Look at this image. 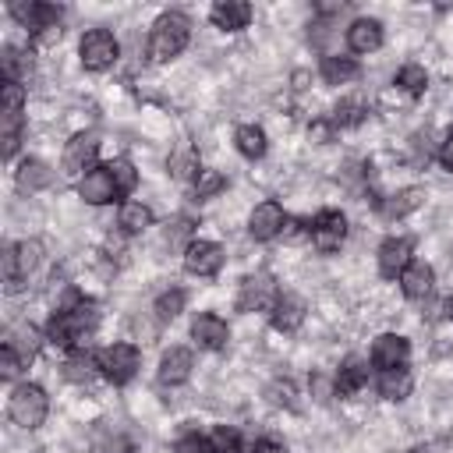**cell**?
Masks as SVG:
<instances>
[{"label":"cell","mask_w":453,"mask_h":453,"mask_svg":"<svg viewBox=\"0 0 453 453\" xmlns=\"http://www.w3.org/2000/svg\"><path fill=\"white\" fill-rule=\"evenodd\" d=\"M96 322H99L96 308L85 304V301H78V304H71V308H60V311L50 319L46 340L57 343V347H81V343L92 336Z\"/></svg>","instance_id":"1"},{"label":"cell","mask_w":453,"mask_h":453,"mask_svg":"<svg viewBox=\"0 0 453 453\" xmlns=\"http://www.w3.org/2000/svg\"><path fill=\"white\" fill-rule=\"evenodd\" d=\"M188 39H191V21L184 14H177V11L159 14V21L152 25V35H149V57L166 64L184 53Z\"/></svg>","instance_id":"2"},{"label":"cell","mask_w":453,"mask_h":453,"mask_svg":"<svg viewBox=\"0 0 453 453\" xmlns=\"http://www.w3.org/2000/svg\"><path fill=\"white\" fill-rule=\"evenodd\" d=\"M46 411H50V400H46L42 386H35V382L14 386V393L7 400V414L18 428H39L46 421Z\"/></svg>","instance_id":"3"},{"label":"cell","mask_w":453,"mask_h":453,"mask_svg":"<svg viewBox=\"0 0 453 453\" xmlns=\"http://www.w3.org/2000/svg\"><path fill=\"white\" fill-rule=\"evenodd\" d=\"M11 18L21 28H28L32 35H39L42 42L60 35V7H53V4H39V0L25 4V0H18V4H11Z\"/></svg>","instance_id":"4"},{"label":"cell","mask_w":453,"mask_h":453,"mask_svg":"<svg viewBox=\"0 0 453 453\" xmlns=\"http://www.w3.org/2000/svg\"><path fill=\"white\" fill-rule=\"evenodd\" d=\"M96 361H99V372H103L113 386H124V382L134 379V372H138V365H142V354H138V347H131V343H110V347H103V350L96 354Z\"/></svg>","instance_id":"5"},{"label":"cell","mask_w":453,"mask_h":453,"mask_svg":"<svg viewBox=\"0 0 453 453\" xmlns=\"http://www.w3.org/2000/svg\"><path fill=\"white\" fill-rule=\"evenodd\" d=\"M78 53H81L85 71H106V67L117 64V57H120V42H117L113 32H106V28H88V32L81 35Z\"/></svg>","instance_id":"6"},{"label":"cell","mask_w":453,"mask_h":453,"mask_svg":"<svg viewBox=\"0 0 453 453\" xmlns=\"http://www.w3.org/2000/svg\"><path fill=\"white\" fill-rule=\"evenodd\" d=\"M280 301V287L269 273H251L244 276L241 290H237V308L241 311H273Z\"/></svg>","instance_id":"7"},{"label":"cell","mask_w":453,"mask_h":453,"mask_svg":"<svg viewBox=\"0 0 453 453\" xmlns=\"http://www.w3.org/2000/svg\"><path fill=\"white\" fill-rule=\"evenodd\" d=\"M308 237H311L315 251H322V255L336 251V248L343 244V237H347V219H343V212H336V209H322V212L311 219Z\"/></svg>","instance_id":"8"},{"label":"cell","mask_w":453,"mask_h":453,"mask_svg":"<svg viewBox=\"0 0 453 453\" xmlns=\"http://www.w3.org/2000/svg\"><path fill=\"white\" fill-rule=\"evenodd\" d=\"M184 269L191 276H216L223 269V248L216 241H191L184 248Z\"/></svg>","instance_id":"9"},{"label":"cell","mask_w":453,"mask_h":453,"mask_svg":"<svg viewBox=\"0 0 453 453\" xmlns=\"http://www.w3.org/2000/svg\"><path fill=\"white\" fill-rule=\"evenodd\" d=\"M407 357H411L407 336H400V333H382V336H375V343H372V365H375L379 372H386V368H403Z\"/></svg>","instance_id":"10"},{"label":"cell","mask_w":453,"mask_h":453,"mask_svg":"<svg viewBox=\"0 0 453 453\" xmlns=\"http://www.w3.org/2000/svg\"><path fill=\"white\" fill-rule=\"evenodd\" d=\"M411 251H414L411 237H386V241L379 244V273H382L386 280H396V276L414 262Z\"/></svg>","instance_id":"11"},{"label":"cell","mask_w":453,"mask_h":453,"mask_svg":"<svg viewBox=\"0 0 453 453\" xmlns=\"http://www.w3.org/2000/svg\"><path fill=\"white\" fill-rule=\"evenodd\" d=\"M96 156H99V138H96V134H74V138L67 142V149H64V170L85 177L88 170H96V166H92Z\"/></svg>","instance_id":"12"},{"label":"cell","mask_w":453,"mask_h":453,"mask_svg":"<svg viewBox=\"0 0 453 453\" xmlns=\"http://www.w3.org/2000/svg\"><path fill=\"white\" fill-rule=\"evenodd\" d=\"M283 223H287V216H283V209H280L276 202H258V205L251 209L248 234H251L255 241H273L276 234H283Z\"/></svg>","instance_id":"13"},{"label":"cell","mask_w":453,"mask_h":453,"mask_svg":"<svg viewBox=\"0 0 453 453\" xmlns=\"http://www.w3.org/2000/svg\"><path fill=\"white\" fill-rule=\"evenodd\" d=\"M191 336H195V343L205 347V350H223L226 340H230V326H226L219 315L202 311V315H195V322H191Z\"/></svg>","instance_id":"14"},{"label":"cell","mask_w":453,"mask_h":453,"mask_svg":"<svg viewBox=\"0 0 453 453\" xmlns=\"http://www.w3.org/2000/svg\"><path fill=\"white\" fill-rule=\"evenodd\" d=\"M78 195H81L88 205H106V202H113L120 191H117L113 177H110V170H106V166H96V170H88V173L78 180Z\"/></svg>","instance_id":"15"},{"label":"cell","mask_w":453,"mask_h":453,"mask_svg":"<svg viewBox=\"0 0 453 453\" xmlns=\"http://www.w3.org/2000/svg\"><path fill=\"white\" fill-rule=\"evenodd\" d=\"M191 368H195L191 350H188V347H170V350H163V357H159V382L180 386V382L191 379Z\"/></svg>","instance_id":"16"},{"label":"cell","mask_w":453,"mask_h":453,"mask_svg":"<svg viewBox=\"0 0 453 453\" xmlns=\"http://www.w3.org/2000/svg\"><path fill=\"white\" fill-rule=\"evenodd\" d=\"M209 18L223 32H241L251 21V4H244V0H219V4H212Z\"/></svg>","instance_id":"17"},{"label":"cell","mask_w":453,"mask_h":453,"mask_svg":"<svg viewBox=\"0 0 453 453\" xmlns=\"http://www.w3.org/2000/svg\"><path fill=\"white\" fill-rule=\"evenodd\" d=\"M347 46L354 53H375L382 46V21L379 18H357V21H350Z\"/></svg>","instance_id":"18"},{"label":"cell","mask_w":453,"mask_h":453,"mask_svg":"<svg viewBox=\"0 0 453 453\" xmlns=\"http://www.w3.org/2000/svg\"><path fill=\"white\" fill-rule=\"evenodd\" d=\"M400 287H403V294H407L411 301H425V297L432 294V287H435V273H432V265L414 258V262L400 273Z\"/></svg>","instance_id":"19"},{"label":"cell","mask_w":453,"mask_h":453,"mask_svg":"<svg viewBox=\"0 0 453 453\" xmlns=\"http://www.w3.org/2000/svg\"><path fill=\"white\" fill-rule=\"evenodd\" d=\"M304 311H308V304L297 294H280V301L273 308V326L280 333H297L301 322H304Z\"/></svg>","instance_id":"20"},{"label":"cell","mask_w":453,"mask_h":453,"mask_svg":"<svg viewBox=\"0 0 453 453\" xmlns=\"http://www.w3.org/2000/svg\"><path fill=\"white\" fill-rule=\"evenodd\" d=\"M421 202H425V191H421V188H403V191L382 198V202H379V212H382L386 219H403L407 212L421 209Z\"/></svg>","instance_id":"21"},{"label":"cell","mask_w":453,"mask_h":453,"mask_svg":"<svg viewBox=\"0 0 453 453\" xmlns=\"http://www.w3.org/2000/svg\"><path fill=\"white\" fill-rule=\"evenodd\" d=\"M365 382H368V365H365L361 357H347V361L340 365V372H336L333 389H336L340 396H354Z\"/></svg>","instance_id":"22"},{"label":"cell","mask_w":453,"mask_h":453,"mask_svg":"<svg viewBox=\"0 0 453 453\" xmlns=\"http://www.w3.org/2000/svg\"><path fill=\"white\" fill-rule=\"evenodd\" d=\"M411 386H414V375L407 372V365H403V368H386V372H379V396H386V400H403V396H411Z\"/></svg>","instance_id":"23"},{"label":"cell","mask_w":453,"mask_h":453,"mask_svg":"<svg viewBox=\"0 0 453 453\" xmlns=\"http://www.w3.org/2000/svg\"><path fill=\"white\" fill-rule=\"evenodd\" d=\"M14 180H18L21 191H42V188H50L53 170H50L42 159H25V163L18 166V173H14Z\"/></svg>","instance_id":"24"},{"label":"cell","mask_w":453,"mask_h":453,"mask_svg":"<svg viewBox=\"0 0 453 453\" xmlns=\"http://www.w3.org/2000/svg\"><path fill=\"white\" fill-rule=\"evenodd\" d=\"M234 142H237V152H241V156H248V159H262V156H265V149H269L265 131H262L258 124H241V127H237V134H234Z\"/></svg>","instance_id":"25"},{"label":"cell","mask_w":453,"mask_h":453,"mask_svg":"<svg viewBox=\"0 0 453 453\" xmlns=\"http://www.w3.org/2000/svg\"><path fill=\"white\" fill-rule=\"evenodd\" d=\"M7 347H14L18 354H21V361H32L35 354H39V347H42V333L35 329V326H18V329H11L7 333V340H4Z\"/></svg>","instance_id":"26"},{"label":"cell","mask_w":453,"mask_h":453,"mask_svg":"<svg viewBox=\"0 0 453 453\" xmlns=\"http://www.w3.org/2000/svg\"><path fill=\"white\" fill-rule=\"evenodd\" d=\"M0 64H4V78L7 81H21V78L32 74V53L21 50V46H4Z\"/></svg>","instance_id":"27"},{"label":"cell","mask_w":453,"mask_h":453,"mask_svg":"<svg viewBox=\"0 0 453 453\" xmlns=\"http://www.w3.org/2000/svg\"><path fill=\"white\" fill-rule=\"evenodd\" d=\"M117 223H120L124 234H142L145 226H152V209L145 202H124Z\"/></svg>","instance_id":"28"},{"label":"cell","mask_w":453,"mask_h":453,"mask_svg":"<svg viewBox=\"0 0 453 453\" xmlns=\"http://www.w3.org/2000/svg\"><path fill=\"white\" fill-rule=\"evenodd\" d=\"M11 251H14V273H18V287H21V280L42 262V244L39 241H18V244H11Z\"/></svg>","instance_id":"29"},{"label":"cell","mask_w":453,"mask_h":453,"mask_svg":"<svg viewBox=\"0 0 453 453\" xmlns=\"http://www.w3.org/2000/svg\"><path fill=\"white\" fill-rule=\"evenodd\" d=\"M357 78V64L354 57H326L322 60V81L326 85H347Z\"/></svg>","instance_id":"30"},{"label":"cell","mask_w":453,"mask_h":453,"mask_svg":"<svg viewBox=\"0 0 453 453\" xmlns=\"http://www.w3.org/2000/svg\"><path fill=\"white\" fill-rule=\"evenodd\" d=\"M365 113H368L365 99H361V96H350V99H340V103H336L333 124H340V127H354V124H361V120H365Z\"/></svg>","instance_id":"31"},{"label":"cell","mask_w":453,"mask_h":453,"mask_svg":"<svg viewBox=\"0 0 453 453\" xmlns=\"http://www.w3.org/2000/svg\"><path fill=\"white\" fill-rule=\"evenodd\" d=\"M170 173H173L177 180H195V177L202 173L198 152H195V149H180V152H173V156H170Z\"/></svg>","instance_id":"32"},{"label":"cell","mask_w":453,"mask_h":453,"mask_svg":"<svg viewBox=\"0 0 453 453\" xmlns=\"http://www.w3.org/2000/svg\"><path fill=\"white\" fill-rule=\"evenodd\" d=\"M396 85H400L407 96H421V92L428 88V74H425L421 64H403V67L396 71Z\"/></svg>","instance_id":"33"},{"label":"cell","mask_w":453,"mask_h":453,"mask_svg":"<svg viewBox=\"0 0 453 453\" xmlns=\"http://www.w3.org/2000/svg\"><path fill=\"white\" fill-rule=\"evenodd\" d=\"M96 372H99V361H96V357H88L85 350L71 354V357H67V365H64V375H67L71 382H88Z\"/></svg>","instance_id":"34"},{"label":"cell","mask_w":453,"mask_h":453,"mask_svg":"<svg viewBox=\"0 0 453 453\" xmlns=\"http://www.w3.org/2000/svg\"><path fill=\"white\" fill-rule=\"evenodd\" d=\"M106 170H110V177H113V184H117L120 195H127V191L138 188V170H134V163H127V159H113V163H106Z\"/></svg>","instance_id":"35"},{"label":"cell","mask_w":453,"mask_h":453,"mask_svg":"<svg viewBox=\"0 0 453 453\" xmlns=\"http://www.w3.org/2000/svg\"><path fill=\"white\" fill-rule=\"evenodd\" d=\"M209 442H212V453H241V435L230 425H216Z\"/></svg>","instance_id":"36"},{"label":"cell","mask_w":453,"mask_h":453,"mask_svg":"<svg viewBox=\"0 0 453 453\" xmlns=\"http://www.w3.org/2000/svg\"><path fill=\"white\" fill-rule=\"evenodd\" d=\"M92 453H134V442L120 432H103L96 442H92Z\"/></svg>","instance_id":"37"},{"label":"cell","mask_w":453,"mask_h":453,"mask_svg":"<svg viewBox=\"0 0 453 453\" xmlns=\"http://www.w3.org/2000/svg\"><path fill=\"white\" fill-rule=\"evenodd\" d=\"M226 188V177L219 173V170H202L198 177H195V195L198 198H212V195H219Z\"/></svg>","instance_id":"38"},{"label":"cell","mask_w":453,"mask_h":453,"mask_svg":"<svg viewBox=\"0 0 453 453\" xmlns=\"http://www.w3.org/2000/svg\"><path fill=\"white\" fill-rule=\"evenodd\" d=\"M184 311V290H166L156 297V315L159 319H177Z\"/></svg>","instance_id":"39"},{"label":"cell","mask_w":453,"mask_h":453,"mask_svg":"<svg viewBox=\"0 0 453 453\" xmlns=\"http://www.w3.org/2000/svg\"><path fill=\"white\" fill-rule=\"evenodd\" d=\"M173 453H212V442L205 435H198V432H188V435L177 439Z\"/></svg>","instance_id":"40"},{"label":"cell","mask_w":453,"mask_h":453,"mask_svg":"<svg viewBox=\"0 0 453 453\" xmlns=\"http://www.w3.org/2000/svg\"><path fill=\"white\" fill-rule=\"evenodd\" d=\"M191 237V219H184V216H177L173 223H166V244H180V241H188ZM191 244V241H188Z\"/></svg>","instance_id":"41"},{"label":"cell","mask_w":453,"mask_h":453,"mask_svg":"<svg viewBox=\"0 0 453 453\" xmlns=\"http://www.w3.org/2000/svg\"><path fill=\"white\" fill-rule=\"evenodd\" d=\"M18 368H21V354H18L14 347L4 343V354H0V372H4V379H14Z\"/></svg>","instance_id":"42"},{"label":"cell","mask_w":453,"mask_h":453,"mask_svg":"<svg viewBox=\"0 0 453 453\" xmlns=\"http://www.w3.org/2000/svg\"><path fill=\"white\" fill-rule=\"evenodd\" d=\"M269 400H273V403H283V407H297L290 382H273V386H269Z\"/></svg>","instance_id":"43"},{"label":"cell","mask_w":453,"mask_h":453,"mask_svg":"<svg viewBox=\"0 0 453 453\" xmlns=\"http://www.w3.org/2000/svg\"><path fill=\"white\" fill-rule=\"evenodd\" d=\"M439 163L453 173V127L446 131V138H442V145H439Z\"/></svg>","instance_id":"44"},{"label":"cell","mask_w":453,"mask_h":453,"mask_svg":"<svg viewBox=\"0 0 453 453\" xmlns=\"http://www.w3.org/2000/svg\"><path fill=\"white\" fill-rule=\"evenodd\" d=\"M308 230H311V226H301L297 219H287V223H283V237H287V241H297V237H304Z\"/></svg>","instance_id":"45"},{"label":"cell","mask_w":453,"mask_h":453,"mask_svg":"<svg viewBox=\"0 0 453 453\" xmlns=\"http://www.w3.org/2000/svg\"><path fill=\"white\" fill-rule=\"evenodd\" d=\"M248 453H287V449H283L280 442H273V439H258V442H255Z\"/></svg>","instance_id":"46"},{"label":"cell","mask_w":453,"mask_h":453,"mask_svg":"<svg viewBox=\"0 0 453 453\" xmlns=\"http://www.w3.org/2000/svg\"><path fill=\"white\" fill-rule=\"evenodd\" d=\"M311 134H315V138H326V134H329V127H326V124H315V127H311Z\"/></svg>","instance_id":"47"},{"label":"cell","mask_w":453,"mask_h":453,"mask_svg":"<svg viewBox=\"0 0 453 453\" xmlns=\"http://www.w3.org/2000/svg\"><path fill=\"white\" fill-rule=\"evenodd\" d=\"M411 453H439V449H435V446H414Z\"/></svg>","instance_id":"48"},{"label":"cell","mask_w":453,"mask_h":453,"mask_svg":"<svg viewBox=\"0 0 453 453\" xmlns=\"http://www.w3.org/2000/svg\"><path fill=\"white\" fill-rule=\"evenodd\" d=\"M446 315H449V319H453V294H449V297H446Z\"/></svg>","instance_id":"49"}]
</instances>
